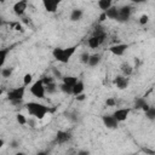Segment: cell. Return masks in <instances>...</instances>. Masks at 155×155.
<instances>
[{
    "label": "cell",
    "mask_w": 155,
    "mask_h": 155,
    "mask_svg": "<svg viewBox=\"0 0 155 155\" xmlns=\"http://www.w3.org/2000/svg\"><path fill=\"white\" fill-rule=\"evenodd\" d=\"M120 70H121V74L125 75V76H130L132 73H133V67L127 63V62H124L121 65H120Z\"/></svg>",
    "instance_id": "obj_18"
},
{
    "label": "cell",
    "mask_w": 155,
    "mask_h": 155,
    "mask_svg": "<svg viewBox=\"0 0 155 155\" xmlns=\"http://www.w3.org/2000/svg\"><path fill=\"white\" fill-rule=\"evenodd\" d=\"M33 82V75L30 73H27L24 76H23V85L24 86H28Z\"/></svg>",
    "instance_id": "obj_29"
},
{
    "label": "cell",
    "mask_w": 155,
    "mask_h": 155,
    "mask_svg": "<svg viewBox=\"0 0 155 155\" xmlns=\"http://www.w3.org/2000/svg\"><path fill=\"white\" fill-rule=\"evenodd\" d=\"M127 48H128V45H127V44H116V45L110 46L109 51H110L113 54L121 57V56L125 54V52L127 51Z\"/></svg>",
    "instance_id": "obj_11"
},
{
    "label": "cell",
    "mask_w": 155,
    "mask_h": 155,
    "mask_svg": "<svg viewBox=\"0 0 155 155\" xmlns=\"http://www.w3.org/2000/svg\"><path fill=\"white\" fill-rule=\"evenodd\" d=\"M62 0H42V5H44V8L50 12V13H53L58 10V6L61 4Z\"/></svg>",
    "instance_id": "obj_10"
},
{
    "label": "cell",
    "mask_w": 155,
    "mask_h": 155,
    "mask_svg": "<svg viewBox=\"0 0 155 155\" xmlns=\"http://www.w3.org/2000/svg\"><path fill=\"white\" fill-rule=\"evenodd\" d=\"M130 111H131L130 108H119V109H116V110L113 113V115L116 117V120H117L119 122H122V121H125V120L128 117Z\"/></svg>",
    "instance_id": "obj_12"
},
{
    "label": "cell",
    "mask_w": 155,
    "mask_h": 155,
    "mask_svg": "<svg viewBox=\"0 0 155 155\" xmlns=\"http://www.w3.org/2000/svg\"><path fill=\"white\" fill-rule=\"evenodd\" d=\"M104 13H105V16H107L108 19L117 21V17H119V7L117 6H111L107 11H104Z\"/></svg>",
    "instance_id": "obj_14"
},
{
    "label": "cell",
    "mask_w": 155,
    "mask_h": 155,
    "mask_svg": "<svg viewBox=\"0 0 155 155\" xmlns=\"http://www.w3.org/2000/svg\"><path fill=\"white\" fill-rule=\"evenodd\" d=\"M148 22H149V16H148V15H142V16L139 17V24L144 25V24H147Z\"/></svg>",
    "instance_id": "obj_33"
},
{
    "label": "cell",
    "mask_w": 155,
    "mask_h": 155,
    "mask_svg": "<svg viewBox=\"0 0 155 155\" xmlns=\"http://www.w3.org/2000/svg\"><path fill=\"white\" fill-rule=\"evenodd\" d=\"M101 62H102V54H99V53H93V54L90 56V59H88L87 65L91 67V68H94V67L99 65Z\"/></svg>",
    "instance_id": "obj_16"
},
{
    "label": "cell",
    "mask_w": 155,
    "mask_h": 155,
    "mask_svg": "<svg viewBox=\"0 0 155 155\" xmlns=\"http://www.w3.org/2000/svg\"><path fill=\"white\" fill-rule=\"evenodd\" d=\"M76 51V46H70V47H56L52 51V56L54 57L56 61L65 64L70 61V58L73 57V54Z\"/></svg>",
    "instance_id": "obj_2"
},
{
    "label": "cell",
    "mask_w": 155,
    "mask_h": 155,
    "mask_svg": "<svg viewBox=\"0 0 155 155\" xmlns=\"http://www.w3.org/2000/svg\"><path fill=\"white\" fill-rule=\"evenodd\" d=\"M145 117L150 121H155V107H149L145 111Z\"/></svg>",
    "instance_id": "obj_24"
},
{
    "label": "cell",
    "mask_w": 155,
    "mask_h": 155,
    "mask_svg": "<svg viewBox=\"0 0 155 155\" xmlns=\"http://www.w3.org/2000/svg\"><path fill=\"white\" fill-rule=\"evenodd\" d=\"M2 147H4V139L1 138V139H0V149H1Z\"/></svg>",
    "instance_id": "obj_38"
},
{
    "label": "cell",
    "mask_w": 155,
    "mask_h": 155,
    "mask_svg": "<svg viewBox=\"0 0 155 155\" xmlns=\"http://www.w3.org/2000/svg\"><path fill=\"white\" fill-rule=\"evenodd\" d=\"M21 147V142L18 140V139H12L11 142H10V148L11 149H17V148H19Z\"/></svg>",
    "instance_id": "obj_32"
},
{
    "label": "cell",
    "mask_w": 155,
    "mask_h": 155,
    "mask_svg": "<svg viewBox=\"0 0 155 155\" xmlns=\"http://www.w3.org/2000/svg\"><path fill=\"white\" fill-rule=\"evenodd\" d=\"M70 138H71L70 132H68V131H58L57 134H56L54 142L58 143V144H65L67 142L70 140Z\"/></svg>",
    "instance_id": "obj_13"
},
{
    "label": "cell",
    "mask_w": 155,
    "mask_h": 155,
    "mask_svg": "<svg viewBox=\"0 0 155 155\" xmlns=\"http://www.w3.org/2000/svg\"><path fill=\"white\" fill-rule=\"evenodd\" d=\"M27 7H28V1L27 0H18L17 2L13 4L12 11L17 16H23L24 12H25V10H27Z\"/></svg>",
    "instance_id": "obj_8"
},
{
    "label": "cell",
    "mask_w": 155,
    "mask_h": 155,
    "mask_svg": "<svg viewBox=\"0 0 155 155\" xmlns=\"http://www.w3.org/2000/svg\"><path fill=\"white\" fill-rule=\"evenodd\" d=\"M36 117H34V116H31V117H29L28 119V121H27V125H29L30 127H35L36 126Z\"/></svg>",
    "instance_id": "obj_34"
},
{
    "label": "cell",
    "mask_w": 155,
    "mask_h": 155,
    "mask_svg": "<svg viewBox=\"0 0 155 155\" xmlns=\"http://www.w3.org/2000/svg\"><path fill=\"white\" fill-rule=\"evenodd\" d=\"M62 81L65 82V84H69V85L74 86L76 84V81H78V78H75V76H63L62 78Z\"/></svg>",
    "instance_id": "obj_27"
},
{
    "label": "cell",
    "mask_w": 155,
    "mask_h": 155,
    "mask_svg": "<svg viewBox=\"0 0 155 155\" xmlns=\"http://www.w3.org/2000/svg\"><path fill=\"white\" fill-rule=\"evenodd\" d=\"M65 116L71 122H78L79 121V114H78V111H68V113H65Z\"/></svg>",
    "instance_id": "obj_25"
},
{
    "label": "cell",
    "mask_w": 155,
    "mask_h": 155,
    "mask_svg": "<svg viewBox=\"0 0 155 155\" xmlns=\"http://www.w3.org/2000/svg\"><path fill=\"white\" fill-rule=\"evenodd\" d=\"M13 73V68L12 67H1V76L4 79H8Z\"/></svg>",
    "instance_id": "obj_23"
},
{
    "label": "cell",
    "mask_w": 155,
    "mask_h": 155,
    "mask_svg": "<svg viewBox=\"0 0 155 155\" xmlns=\"http://www.w3.org/2000/svg\"><path fill=\"white\" fill-rule=\"evenodd\" d=\"M114 84L119 90H126L128 87V84H130L128 76H125L122 74L121 75H116L115 79H114Z\"/></svg>",
    "instance_id": "obj_9"
},
{
    "label": "cell",
    "mask_w": 155,
    "mask_h": 155,
    "mask_svg": "<svg viewBox=\"0 0 155 155\" xmlns=\"http://www.w3.org/2000/svg\"><path fill=\"white\" fill-rule=\"evenodd\" d=\"M8 52H10V48H2L0 51V65L1 67H4L5 61H6V56H7Z\"/></svg>",
    "instance_id": "obj_26"
},
{
    "label": "cell",
    "mask_w": 155,
    "mask_h": 155,
    "mask_svg": "<svg viewBox=\"0 0 155 155\" xmlns=\"http://www.w3.org/2000/svg\"><path fill=\"white\" fill-rule=\"evenodd\" d=\"M16 120H17V122H18L19 125H27V121H28V119H27L23 114H17Z\"/></svg>",
    "instance_id": "obj_30"
},
{
    "label": "cell",
    "mask_w": 155,
    "mask_h": 155,
    "mask_svg": "<svg viewBox=\"0 0 155 155\" xmlns=\"http://www.w3.org/2000/svg\"><path fill=\"white\" fill-rule=\"evenodd\" d=\"M113 1L114 0H98V7L104 12V11H107L109 7H111L113 6Z\"/></svg>",
    "instance_id": "obj_20"
},
{
    "label": "cell",
    "mask_w": 155,
    "mask_h": 155,
    "mask_svg": "<svg viewBox=\"0 0 155 155\" xmlns=\"http://www.w3.org/2000/svg\"><path fill=\"white\" fill-rule=\"evenodd\" d=\"M73 87H74V86H71V85H69V84L62 82L61 86H59V90H61L63 93H65V94H73Z\"/></svg>",
    "instance_id": "obj_22"
},
{
    "label": "cell",
    "mask_w": 155,
    "mask_h": 155,
    "mask_svg": "<svg viewBox=\"0 0 155 155\" xmlns=\"http://www.w3.org/2000/svg\"><path fill=\"white\" fill-rule=\"evenodd\" d=\"M131 2H134V4H143V2H145L147 0H130Z\"/></svg>",
    "instance_id": "obj_37"
},
{
    "label": "cell",
    "mask_w": 155,
    "mask_h": 155,
    "mask_svg": "<svg viewBox=\"0 0 155 155\" xmlns=\"http://www.w3.org/2000/svg\"><path fill=\"white\" fill-rule=\"evenodd\" d=\"M102 122L109 130H116L119 127V124H120L113 114L111 115H103L102 116Z\"/></svg>",
    "instance_id": "obj_7"
},
{
    "label": "cell",
    "mask_w": 155,
    "mask_h": 155,
    "mask_svg": "<svg viewBox=\"0 0 155 155\" xmlns=\"http://www.w3.org/2000/svg\"><path fill=\"white\" fill-rule=\"evenodd\" d=\"M82 17H84V11L81 8H73L69 15V19L71 22H79L80 19H82Z\"/></svg>",
    "instance_id": "obj_15"
},
{
    "label": "cell",
    "mask_w": 155,
    "mask_h": 155,
    "mask_svg": "<svg viewBox=\"0 0 155 155\" xmlns=\"http://www.w3.org/2000/svg\"><path fill=\"white\" fill-rule=\"evenodd\" d=\"M105 36H107V35H105V31H104L102 28L96 27L93 34H92V35L88 38V40H87L88 47H90V48H98V47L104 42Z\"/></svg>",
    "instance_id": "obj_3"
},
{
    "label": "cell",
    "mask_w": 155,
    "mask_h": 155,
    "mask_svg": "<svg viewBox=\"0 0 155 155\" xmlns=\"http://www.w3.org/2000/svg\"><path fill=\"white\" fill-rule=\"evenodd\" d=\"M105 104H107L108 107H114V105L116 104V102H115L114 98H108V99L105 101Z\"/></svg>",
    "instance_id": "obj_35"
},
{
    "label": "cell",
    "mask_w": 155,
    "mask_h": 155,
    "mask_svg": "<svg viewBox=\"0 0 155 155\" xmlns=\"http://www.w3.org/2000/svg\"><path fill=\"white\" fill-rule=\"evenodd\" d=\"M30 93H31L34 97L39 98V99L45 98L46 87H45V84H44L42 79H41V80H38V81H35V82L31 84V86H30Z\"/></svg>",
    "instance_id": "obj_4"
},
{
    "label": "cell",
    "mask_w": 155,
    "mask_h": 155,
    "mask_svg": "<svg viewBox=\"0 0 155 155\" xmlns=\"http://www.w3.org/2000/svg\"><path fill=\"white\" fill-rule=\"evenodd\" d=\"M90 53L87 51H84L81 54H80V62L84 63V64H87L88 63V59H90Z\"/></svg>",
    "instance_id": "obj_28"
},
{
    "label": "cell",
    "mask_w": 155,
    "mask_h": 155,
    "mask_svg": "<svg viewBox=\"0 0 155 155\" xmlns=\"http://www.w3.org/2000/svg\"><path fill=\"white\" fill-rule=\"evenodd\" d=\"M75 98H76V101H84L85 99V94H84V92L82 93H80V94H78V96H75Z\"/></svg>",
    "instance_id": "obj_36"
},
{
    "label": "cell",
    "mask_w": 155,
    "mask_h": 155,
    "mask_svg": "<svg viewBox=\"0 0 155 155\" xmlns=\"http://www.w3.org/2000/svg\"><path fill=\"white\" fill-rule=\"evenodd\" d=\"M79 154H88V151L87 150H81V151H79Z\"/></svg>",
    "instance_id": "obj_39"
},
{
    "label": "cell",
    "mask_w": 155,
    "mask_h": 155,
    "mask_svg": "<svg viewBox=\"0 0 155 155\" xmlns=\"http://www.w3.org/2000/svg\"><path fill=\"white\" fill-rule=\"evenodd\" d=\"M132 16V7L128 5H122L119 7V17H117V22L120 23H125L127 21H130Z\"/></svg>",
    "instance_id": "obj_6"
},
{
    "label": "cell",
    "mask_w": 155,
    "mask_h": 155,
    "mask_svg": "<svg viewBox=\"0 0 155 155\" xmlns=\"http://www.w3.org/2000/svg\"><path fill=\"white\" fill-rule=\"evenodd\" d=\"M149 107H150V105L147 103V101H145L143 97H138V98L134 99V108H136V109H142V110L145 111Z\"/></svg>",
    "instance_id": "obj_17"
},
{
    "label": "cell",
    "mask_w": 155,
    "mask_h": 155,
    "mask_svg": "<svg viewBox=\"0 0 155 155\" xmlns=\"http://www.w3.org/2000/svg\"><path fill=\"white\" fill-rule=\"evenodd\" d=\"M24 93H25V86H21V87H15V88H11L8 92H7V99L11 102H15V101H22L23 97H24Z\"/></svg>",
    "instance_id": "obj_5"
},
{
    "label": "cell",
    "mask_w": 155,
    "mask_h": 155,
    "mask_svg": "<svg viewBox=\"0 0 155 155\" xmlns=\"http://www.w3.org/2000/svg\"><path fill=\"white\" fill-rule=\"evenodd\" d=\"M0 1H1V2H4V1H5V0H0Z\"/></svg>",
    "instance_id": "obj_40"
},
{
    "label": "cell",
    "mask_w": 155,
    "mask_h": 155,
    "mask_svg": "<svg viewBox=\"0 0 155 155\" xmlns=\"http://www.w3.org/2000/svg\"><path fill=\"white\" fill-rule=\"evenodd\" d=\"M84 90H85V84H84V81L78 80L76 84H75L74 87H73V96H78V94L82 93Z\"/></svg>",
    "instance_id": "obj_19"
},
{
    "label": "cell",
    "mask_w": 155,
    "mask_h": 155,
    "mask_svg": "<svg viewBox=\"0 0 155 155\" xmlns=\"http://www.w3.org/2000/svg\"><path fill=\"white\" fill-rule=\"evenodd\" d=\"M25 109L28 111V114L30 116H34L36 117L38 120H41L44 119L47 113H50V108L46 107L45 104H41L39 102H29L25 104Z\"/></svg>",
    "instance_id": "obj_1"
},
{
    "label": "cell",
    "mask_w": 155,
    "mask_h": 155,
    "mask_svg": "<svg viewBox=\"0 0 155 155\" xmlns=\"http://www.w3.org/2000/svg\"><path fill=\"white\" fill-rule=\"evenodd\" d=\"M51 71H52V74H53V78H56V79H62V78H63L62 73H61L59 70H57L56 67H52V68H51Z\"/></svg>",
    "instance_id": "obj_31"
},
{
    "label": "cell",
    "mask_w": 155,
    "mask_h": 155,
    "mask_svg": "<svg viewBox=\"0 0 155 155\" xmlns=\"http://www.w3.org/2000/svg\"><path fill=\"white\" fill-rule=\"evenodd\" d=\"M45 87H46V93H48V94H54L57 92V90H58L57 84L54 81H51V82L46 84Z\"/></svg>",
    "instance_id": "obj_21"
}]
</instances>
